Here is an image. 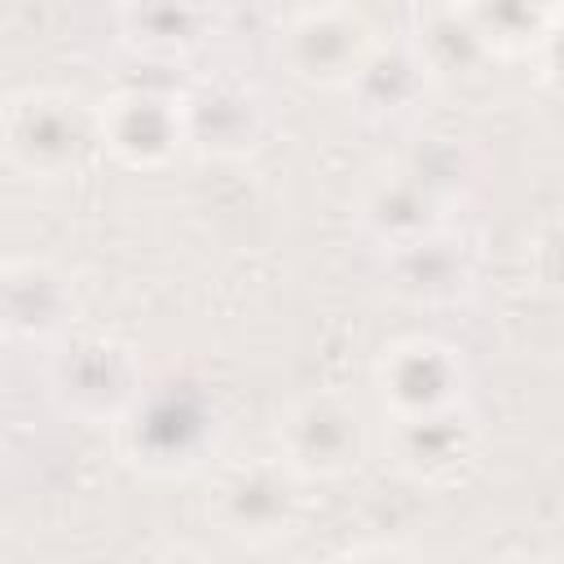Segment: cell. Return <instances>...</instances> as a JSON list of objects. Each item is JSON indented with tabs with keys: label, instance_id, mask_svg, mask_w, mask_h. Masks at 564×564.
I'll use <instances>...</instances> for the list:
<instances>
[{
	"label": "cell",
	"instance_id": "cell-4",
	"mask_svg": "<svg viewBox=\"0 0 564 564\" xmlns=\"http://www.w3.org/2000/svg\"><path fill=\"white\" fill-rule=\"evenodd\" d=\"M291 480L295 476L282 463L229 467L212 489V520L238 542H251V546L278 542L300 511Z\"/></svg>",
	"mask_w": 564,
	"mask_h": 564
},
{
	"label": "cell",
	"instance_id": "cell-13",
	"mask_svg": "<svg viewBox=\"0 0 564 564\" xmlns=\"http://www.w3.org/2000/svg\"><path fill=\"white\" fill-rule=\"evenodd\" d=\"M339 564H419L405 546H392V542H366V546H352L339 555Z\"/></svg>",
	"mask_w": 564,
	"mask_h": 564
},
{
	"label": "cell",
	"instance_id": "cell-2",
	"mask_svg": "<svg viewBox=\"0 0 564 564\" xmlns=\"http://www.w3.org/2000/svg\"><path fill=\"white\" fill-rule=\"evenodd\" d=\"M278 57L286 62V70L304 84H322V88H339L361 79V70L375 57V35L366 13L344 9V4H326V9H300L291 13L282 40H278Z\"/></svg>",
	"mask_w": 564,
	"mask_h": 564
},
{
	"label": "cell",
	"instance_id": "cell-8",
	"mask_svg": "<svg viewBox=\"0 0 564 564\" xmlns=\"http://www.w3.org/2000/svg\"><path fill=\"white\" fill-rule=\"evenodd\" d=\"M366 220L397 251H405L423 238H436V225H441L436 185L423 181L419 172H397V176L375 185V194L366 203Z\"/></svg>",
	"mask_w": 564,
	"mask_h": 564
},
{
	"label": "cell",
	"instance_id": "cell-1",
	"mask_svg": "<svg viewBox=\"0 0 564 564\" xmlns=\"http://www.w3.org/2000/svg\"><path fill=\"white\" fill-rule=\"evenodd\" d=\"M88 141H93L88 110L53 88L18 93L0 115V145L31 176H62L84 159Z\"/></svg>",
	"mask_w": 564,
	"mask_h": 564
},
{
	"label": "cell",
	"instance_id": "cell-6",
	"mask_svg": "<svg viewBox=\"0 0 564 564\" xmlns=\"http://www.w3.org/2000/svg\"><path fill=\"white\" fill-rule=\"evenodd\" d=\"M476 423L463 405L423 414V419H397L392 423V454L397 467L423 485L454 480L476 458Z\"/></svg>",
	"mask_w": 564,
	"mask_h": 564
},
{
	"label": "cell",
	"instance_id": "cell-14",
	"mask_svg": "<svg viewBox=\"0 0 564 564\" xmlns=\"http://www.w3.org/2000/svg\"><path fill=\"white\" fill-rule=\"evenodd\" d=\"M498 564H546V560H538V555H502Z\"/></svg>",
	"mask_w": 564,
	"mask_h": 564
},
{
	"label": "cell",
	"instance_id": "cell-3",
	"mask_svg": "<svg viewBox=\"0 0 564 564\" xmlns=\"http://www.w3.org/2000/svg\"><path fill=\"white\" fill-rule=\"evenodd\" d=\"M361 419L357 405L339 392L300 397L278 423L282 467L308 480H335L361 463Z\"/></svg>",
	"mask_w": 564,
	"mask_h": 564
},
{
	"label": "cell",
	"instance_id": "cell-10",
	"mask_svg": "<svg viewBox=\"0 0 564 564\" xmlns=\"http://www.w3.org/2000/svg\"><path fill=\"white\" fill-rule=\"evenodd\" d=\"M132 357L115 344H79L62 361V388L84 414H115L132 401Z\"/></svg>",
	"mask_w": 564,
	"mask_h": 564
},
{
	"label": "cell",
	"instance_id": "cell-7",
	"mask_svg": "<svg viewBox=\"0 0 564 564\" xmlns=\"http://www.w3.org/2000/svg\"><path fill=\"white\" fill-rule=\"evenodd\" d=\"M101 141L123 163H163L181 141V106L154 93H123L101 110Z\"/></svg>",
	"mask_w": 564,
	"mask_h": 564
},
{
	"label": "cell",
	"instance_id": "cell-12",
	"mask_svg": "<svg viewBox=\"0 0 564 564\" xmlns=\"http://www.w3.org/2000/svg\"><path fill=\"white\" fill-rule=\"evenodd\" d=\"M128 31L141 35L145 44H167V48H181V44H194L203 35V22L207 13L203 9H128L123 13Z\"/></svg>",
	"mask_w": 564,
	"mask_h": 564
},
{
	"label": "cell",
	"instance_id": "cell-9",
	"mask_svg": "<svg viewBox=\"0 0 564 564\" xmlns=\"http://www.w3.org/2000/svg\"><path fill=\"white\" fill-rule=\"evenodd\" d=\"M181 132L185 141H198L216 154H238L260 132V106L256 97L238 88H203L181 101Z\"/></svg>",
	"mask_w": 564,
	"mask_h": 564
},
{
	"label": "cell",
	"instance_id": "cell-5",
	"mask_svg": "<svg viewBox=\"0 0 564 564\" xmlns=\"http://www.w3.org/2000/svg\"><path fill=\"white\" fill-rule=\"evenodd\" d=\"M379 397L392 419H423L463 401V361L436 339H401L379 357Z\"/></svg>",
	"mask_w": 564,
	"mask_h": 564
},
{
	"label": "cell",
	"instance_id": "cell-11",
	"mask_svg": "<svg viewBox=\"0 0 564 564\" xmlns=\"http://www.w3.org/2000/svg\"><path fill=\"white\" fill-rule=\"evenodd\" d=\"M419 48H423V62H427L436 75H463V70H471L476 62L489 57V48H485L480 31L471 26L467 9H436V13H423Z\"/></svg>",
	"mask_w": 564,
	"mask_h": 564
}]
</instances>
